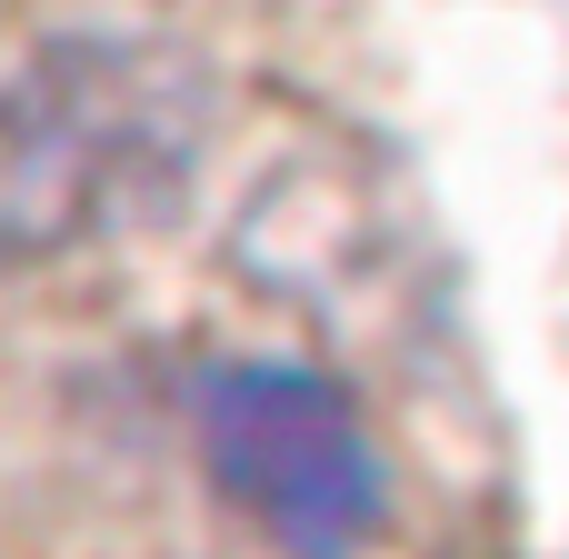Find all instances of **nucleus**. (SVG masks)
<instances>
[{
	"label": "nucleus",
	"instance_id": "2",
	"mask_svg": "<svg viewBox=\"0 0 569 559\" xmlns=\"http://www.w3.org/2000/svg\"><path fill=\"white\" fill-rule=\"evenodd\" d=\"M210 480L300 559H340L380 530V450L360 410L300 360H230L190 390Z\"/></svg>",
	"mask_w": 569,
	"mask_h": 559
},
{
	"label": "nucleus",
	"instance_id": "1",
	"mask_svg": "<svg viewBox=\"0 0 569 559\" xmlns=\"http://www.w3.org/2000/svg\"><path fill=\"white\" fill-rule=\"evenodd\" d=\"M210 90L150 40H50L0 80V280L160 210L200 160Z\"/></svg>",
	"mask_w": 569,
	"mask_h": 559
}]
</instances>
